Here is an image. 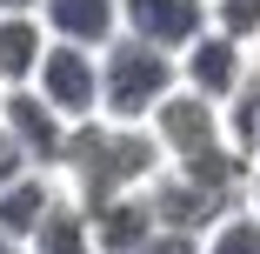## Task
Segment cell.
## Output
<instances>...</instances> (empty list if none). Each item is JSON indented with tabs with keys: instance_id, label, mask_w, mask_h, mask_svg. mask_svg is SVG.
<instances>
[{
	"instance_id": "6da1fadb",
	"label": "cell",
	"mask_w": 260,
	"mask_h": 254,
	"mask_svg": "<svg viewBox=\"0 0 260 254\" xmlns=\"http://www.w3.org/2000/svg\"><path fill=\"white\" fill-rule=\"evenodd\" d=\"M160 167H167V147L153 134V121H114V114L74 121L67 161H60V174H67V187L80 201H107V194L147 187Z\"/></svg>"
},
{
	"instance_id": "7a4b0ae2",
	"label": "cell",
	"mask_w": 260,
	"mask_h": 254,
	"mask_svg": "<svg viewBox=\"0 0 260 254\" xmlns=\"http://www.w3.org/2000/svg\"><path fill=\"white\" fill-rule=\"evenodd\" d=\"M174 87H180V54H167V47H153V40L127 34V27L100 47V114L153 121Z\"/></svg>"
},
{
	"instance_id": "3957f363",
	"label": "cell",
	"mask_w": 260,
	"mask_h": 254,
	"mask_svg": "<svg viewBox=\"0 0 260 254\" xmlns=\"http://www.w3.org/2000/svg\"><path fill=\"white\" fill-rule=\"evenodd\" d=\"M0 127H7V134L27 147V161H34V167H54V174H60L67 140H74V121H67V114H60L34 80L0 87Z\"/></svg>"
},
{
	"instance_id": "277c9868",
	"label": "cell",
	"mask_w": 260,
	"mask_h": 254,
	"mask_svg": "<svg viewBox=\"0 0 260 254\" xmlns=\"http://www.w3.org/2000/svg\"><path fill=\"white\" fill-rule=\"evenodd\" d=\"M34 87L54 100L67 121L100 114V47H80V40H47V54H40V67H34Z\"/></svg>"
},
{
	"instance_id": "5b68a950",
	"label": "cell",
	"mask_w": 260,
	"mask_h": 254,
	"mask_svg": "<svg viewBox=\"0 0 260 254\" xmlns=\"http://www.w3.org/2000/svg\"><path fill=\"white\" fill-rule=\"evenodd\" d=\"M147 201H153V214H160V228H193V234H207L240 194L220 187V181H207V174H187V167H160V174L147 181Z\"/></svg>"
},
{
	"instance_id": "8992f818",
	"label": "cell",
	"mask_w": 260,
	"mask_h": 254,
	"mask_svg": "<svg viewBox=\"0 0 260 254\" xmlns=\"http://www.w3.org/2000/svg\"><path fill=\"white\" fill-rule=\"evenodd\" d=\"M247 74H253V47L234 40L227 27H207L187 54H180V87H193V94H207V100H220V107L240 94Z\"/></svg>"
},
{
	"instance_id": "52a82bcc",
	"label": "cell",
	"mask_w": 260,
	"mask_h": 254,
	"mask_svg": "<svg viewBox=\"0 0 260 254\" xmlns=\"http://www.w3.org/2000/svg\"><path fill=\"white\" fill-rule=\"evenodd\" d=\"M120 27L167 47V54H187L214 27V0H120Z\"/></svg>"
},
{
	"instance_id": "ba28073f",
	"label": "cell",
	"mask_w": 260,
	"mask_h": 254,
	"mask_svg": "<svg viewBox=\"0 0 260 254\" xmlns=\"http://www.w3.org/2000/svg\"><path fill=\"white\" fill-rule=\"evenodd\" d=\"M87 221H93L100 254H134L153 228H160V214H153L147 187H127V194H107V201H87Z\"/></svg>"
},
{
	"instance_id": "9c48e42d",
	"label": "cell",
	"mask_w": 260,
	"mask_h": 254,
	"mask_svg": "<svg viewBox=\"0 0 260 254\" xmlns=\"http://www.w3.org/2000/svg\"><path fill=\"white\" fill-rule=\"evenodd\" d=\"M60 194H67V174H54V167H27V174H14L7 187H0V228L27 241L47 214L60 208Z\"/></svg>"
},
{
	"instance_id": "30bf717a",
	"label": "cell",
	"mask_w": 260,
	"mask_h": 254,
	"mask_svg": "<svg viewBox=\"0 0 260 254\" xmlns=\"http://www.w3.org/2000/svg\"><path fill=\"white\" fill-rule=\"evenodd\" d=\"M54 40H80V47H107L120 34V0H47L40 7Z\"/></svg>"
},
{
	"instance_id": "8fae6325",
	"label": "cell",
	"mask_w": 260,
	"mask_h": 254,
	"mask_svg": "<svg viewBox=\"0 0 260 254\" xmlns=\"http://www.w3.org/2000/svg\"><path fill=\"white\" fill-rule=\"evenodd\" d=\"M27 254H100V241H93V221H87V201L67 187L60 194V208L47 214L34 234H27Z\"/></svg>"
},
{
	"instance_id": "7c38bea8",
	"label": "cell",
	"mask_w": 260,
	"mask_h": 254,
	"mask_svg": "<svg viewBox=\"0 0 260 254\" xmlns=\"http://www.w3.org/2000/svg\"><path fill=\"white\" fill-rule=\"evenodd\" d=\"M47 20L40 14H0V87H20V80H34V67H40V54H47Z\"/></svg>"
},
{
	"instance_id": "4fadbf2b",
	"label": "cell",
	"mask_w": 260,
	"mask_h": 254,
	"mask_svg": "<svg viewBox=\"0 0 260 254\" xmlns=\"http://www.w3.org/2000/svg\"><path fill=\"white\" fill-rule=\"evenodd\" d=\"M200 254H260V214L247 201H234V208L200 234Z\"/></svg>"
},
{
	"instance_id": "5bb4252c",
	"label": "cell",
	"mask_w": 260,
	"mask_h": 254,
	"mask_svg": "<svg viewBox=\"0 0 260 254\" xmlns=\"http://www.w3.org/2000/svg\"><path fill=\"white\" fill-rule=\"evenodd\" d=\"M214 27H227L247 47H260V0H214Z\"/></svg>"
},
{
	"instance_id": "9a60e30c",
	"label": "cell",
	"mask_w": 260,
	"mask_h": 254,
	"mask_svg": "<svg viewBox=\"0 0 260 254\" xmlns=\"http://www.w3.org/2000/svg\"><path fill=\"white\" fill-rule=\"evenodd\" d=\"M134 254H200V234L193 228H153Z\"/></svg>"
},
{
	"instance_id": "2e32d148",
	"label": "cell",
	"mask_w": 260,
	"mask_h": 254,
	"mask_svg": "<svg viewBox=\"0 0 260 254\" xmlns=\"http://www.w3.org/2000/svg\"><path fill=\"white\" fill-rule=\"evenodd\" d=\"M27 167H34V161H27V147H20L7 127H0V187H7L14 174H27Z\"/></svg>"
},
{
	"instance_id": "e0dca14e",
	"label": "cell",
	"mask_w": 260,
	"mask_h": 254,
	"mask_svg": "<svg viewBox=\"0 0 260 254\" xmlns=\"http://www.w3.org/2000/svg\"><path fill=\"white\" fill-rule=\"evenodd\" d=\"M247 208L260 214V154H253V167H247Z\"/></svg>"
},
{
	"instance_id": "ac0fdd59",
	"label": "cell",
	"mask_w": 260,
	"mask_h": 254,
	"mask_svg": "<svg viewBox=\"0 0 260 254\" xmlns=\"http://www.w3.org/2000/svg\"><path fill=\"white\" fill-rule=\"evenodd\" d=\"M47 0H0V14H40Z\"/></svg>"
},
{
	"instance_id": "d6986e66",
	"label": "cell",
	"mask_w": 260,
	"mask_h": 254,
	"mask_svg": "<svg viewBox=\"0 0 260 254\" xmlns=\"http://www.w3.org/2000/svg\"><path fill=\"white\" fill-rule=\"evenodd\" d=\"M0 254H27V241H20V234H7V228H0Z\"/></svg>"
}]
</instances>
